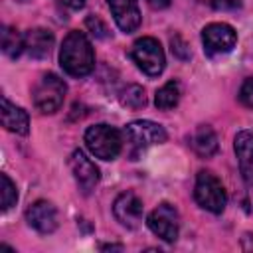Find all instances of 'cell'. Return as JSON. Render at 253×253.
Listing matches in <instances>:
<instances>
[{
  "instance_id": "obj_1",
  "label": "cell",
  "mask_w": 253,
  "mask_h": 253,
  "mask_svg": "<svg viewBox=\"0 0 253 253\" xmlns=\"http://www.w3.org/2000/svg\"><path fill=\"white\" fill-rule=\"evenodd\" d=\"M59 65L71 77H85L95 67V51L83 32H69L59 49Z\"/></svg>"
},
{
  "instance_id": "obj_2",
  "label": "cell",
  "mask_w": 253,
  "mask_h": 253,
  "mask_svg": "<svg viewBox=\"0 0 253 253\" xmlns=\"http://www.w3.org/2000/svg\"><path fill=\"white\" fill-rule=\"evenodd\" d=\"M85 144L95 158L115 160L123 150V136L111 125H93L85 130Z\"/></svg>"
},
{
  "instance_id": "obj_3",
  "label": "cell",
  "mask_w": 253,
  "mask_h": 253,
  "mask_svg": "<svg viewBox=\"0 0 253 253\" xmlns=\"http://www.w3.org/2000/svg\"><path fill=\"white\" fill-rule=\"evenodd\" d=\"M65 93H67L65 81L61 77H57L55 73H45V75H42V79L36 83V87L32 91L34 107L43 115H53L63 105Z\"/></svg>"
},
{
  "instance_id": "obj_4",
  "label": "cell",
  "mask_w": 253,
  "mask_h": 253,
  "mask_svg": "<svg viewBox=\"0 0 253 253\" xmlns=\"http://www.w3.org/2000/svg\"><path fill=\"white\" fill-rule=\"evenodd\" d=\"M194 198L200 208L211 211V213H221L227 204V194L219 178L208 170L198 172L196 176V186H194Z\"/></svg>"
},
{
  "instance_id": "obj_5",
  "label": "cell",
  "mask_w": 253,
  "mask_h": 253,
  "mask_svg": "<svg viewBox=\"0 0 253 253\" xmlns=\"http://www.w3.org/2000/svg\"><path fill=\"white\" fill-rule=\"evenodd\" d=\"M128 55L136 63V67L140 71H144L146 75H150V77H156V75H160L164 71V65H166L164 49H162L160 42L150 38V36L138 38L132 43Z\"/></svg>"
},
{
  "instance_id": "obj_6",
  "label": "cell",
  "mask_w": 253,
  "mask_h": 253,
  "mask_svg": "<svg viewBox=\"0 0 253 253\" xmlns=\"http://www.w3.org/2000/svg\"><path fill=\"white\" fill-rule=\"evenodd\" d=\"M125 136H126V142L134 150H144L148 146L162 144L168 138L164 126L154 123V121H132V123H128L125 126Z\"/></svg>"
},
{
  "instance_id": "obj_7",
  "label": "cell",
  "mask_w": 253,
  "mask_h": 253,
  "mask_svg": "<svg viewBox=\"0 0 253 253\" xmlns=\"http://www.w3.org/2000/svg\"><path fill=\"white\" fill-rule=\"evenodd\" d=\"M146 223L150 227V231L154 235H158L160 239L172 243L178 239V231H180V215H178V210L172 206V204H160L158 208H154L148 217H146Z\"/></svg>"
},
{
  "instance_id": "obj_8",
  "label": "cell",
  "mask_w": 253,
  "mask_h": 253,
  "mask_svg": "<svg viewBox=\"0 0 253 253\" xmlns=\"http://www.w3.org/2000/svg\"><path fill=\"white\" fill-rule=\"evenodd\" d=\"M202 42L208 55L229 53L237 43V32L229 24L213 22L202 30Z\"/></svg>"
},
{
  "instance_id": "obj_9",
  "label": "cell",
  "mask_w": 253,
  "mask_h": 253,
  "mask_svg": "<svg viewBox=\"0 0 253 253\" xmlns=\"http://www.w3.org/2000/svg\"><path fill=\"white\" fill-rule=\"evenodd\" d=\"M67 164H69V170H71L79 190L83 194H91L95 190V186L99 184V178H101L95 162L91 158H87L83 150H73Z\"/></svg>"
},
{
  "instance_id": "obj_10",
  "label": "cell",
  "mask_w": 253,
  "mask_h": 253,
  "mask_svg": "<svg viewBox=\"0 0 253 253\" xmlns=\"http://www.w3.org/2000/svg\"><path fill=\"white\" fill-rule=\"evenodd\" d=\"M142 200L134 194V192H123L117 196V200L113 202V215L115 219L128 227L134 229L140 221H142Z\"/></svg>"
},
{
  "instance_id": "obj_11",
  "label": "cell",
  "mask_w": 253,
  "mask_h": 253,
  "mask_svg": "<svg viewBox=\"0 0 253 253\" xmlns=\"http://www.w3.org/2000/svg\"><path fill=\"white\" fill-rule=\"evenodd\" d=\"M26 221L40 233H53L57 229V210L47 200H36L26 210Z\"/></svg>"
},
{
  "instance_id": "obj_12",
  "label": "cell",
  "mask_w": 253,
  "mask_h": 253,
  "mask_svg": "<svg viewBox=\"0 0 253 253\" xmlns=\"http://www.w3.org/2000/svg\"><path fill=\"white\" fill-rule=\"evenodd\" d=\"M109 10L115 18V24L119 26L121 32L132 34L140 26V8L138 0H107Z\"/></svg>"
},
{
  "instance_id": "obj_13",
  "label": "cell",
  "mask_w": 253,
  "mask_h": 253,
  "mask_svg": "<svg viewBox=\"0 0 253 253\" xmlns=\"http://www.w3.org/2000/svg\"><path fill=\"white\" fill-rule=\"evenodd\" d=\"M233 148L239 164V172L247 186H253V132L239 130L233 138Z\"/></svg>"
},
{
  "instance_id": "obj_14",
  "label": "cell",
  "mask_w": 253,
  "mask_h": 253,
  "mask_svg": "<svg viewBox=\"0 0 253 253\" xmlns=\"http://www.w3.org/2000/svg\"><path fill=\"white\" fill-rule=\"evenodd\" d=\"M53 47V34L45 28L28 30L24 36V51L34 59H45Z\"/></svg>"
},
{
  "instance_id": "obj_15",
  "label": "cell",
  "mask_w": 253,
  "mask_h": 253,
  "mask_svg": "<svg viewBox=\"0 0 253 253\" xmlns=\"http://www.w3.org/2000/svg\"><path fill=\"white\" fill-rule=\"evenodd\" d=\"M2 126L16 134H28L30 132V117L28 113L14 105L8 97H2Z\"/></svg>"
},
{
  "instance_id": "obj_16",
  "label": "cell",
  "mask_w": 253,
  "mask_h": 253,
  "mask_svg": "<svg viewBox=\"0 0 253 253\" xmlns=\"http://www.w3.org/2000/svg\"><path fill=\"white\" fill-rule=\"evenodd\" d=\"M217 134L213 132V128L208 125H200L192 136V148L196 150V154L202 158H210L217 152Z\"/></svg>"
},
{
  "instance_id": "obj_17",
  "label": "cell",
  "mask_w": 253,
  "mask_h": 253,
  "mask_svg": "<svg viewBox=\"0 0 253 253\" xmlns=\"http://www.w3.org/2000/svg\"><path fill=\"white\" fill-rule=\"evenodd\" d=\"M180 95H182V87L178 81H168L164 83L158 91H156V97H154V105L160 109V111H170L174 109L178 103H180Z\"/></svg>"
},
{
  "instance_id": "obj_18",
  "label": "cell",
  "mask_w": 253,
  "mask_h": 253,
  "mask_svg": "<svg viewBox=\"0 0 253 253\" xmlns=\"http://www.w3.org/2000/svg\"><path fill=\"white\" fill-rule=\"evenodd\" d=\"M2 51L12 59H16L24 51V36L12 26L2 28Z\"/></svg>"
},
{
  "instance_id": "obj_19",
  "label": "cell",
  "mask_w": 253,
  "mask_h": 253,
  "mask_svg": "<svg viewBox=\"0 0 253 253\" xmlns=\"http://www.w3.org/2000/svg\"><path fill=\"white\" fill-rule=\"evenodd\" d=\"M121 103L128 109H140L146 105V95L140 85H126L121 93Z\"/></svg>"
},
{
  "instance_id": "obj_20",
  "label": "cell",
  "mask_w": 253,
  "mask_h": 253,
  "mask_svg": "<svg viewBox=\"0 0 253 253\" xmlns=\"http://www.w3.org/2000/svg\"><path fill=\"white\" fill-rule=\"evenodd\" d=\"M0 178H2V210L6 211L18 202V190L8 174H2Z\"/></svg>"
},
{
  "instance_id": "obj_21",
  "label": "cell",
  "mask_w": 253,
  "mask_h": 253,
  "mask_svg": "<svg viewBox=\"0 0 253 253\" xmlns=\"http://www.w3.org/2000/svg\"><path fill=\"white\" fill-rule=\"evenodd\" d=\"M85 26H87V30L95 36V38H101V40H105V38H109V30H107V26L103 24V20L99 18V16H87V20H85Z\"/></svg>"
},
{
  "instance_id": "obj_22",
  "label": "cell",
  "mask_w": 253,
  "mask_h": 253,
  "mask_svg": "<svg viewBox=\"0 0 253 253\" xmlns=\"http://www.w3.org/2000/svg\"><path fill=\"white\" fill-rule=\"evenodd\" d=\"M239 101L247 109H253V77H247L239 89Z\"/></svg>"
},
{
  "instance_id": "obj_23",
  "label": "cell",
  "mask_w": 253,
  "mask_h": 253,
  "mask_svg": "<svg viewBox=\"0 0 253 253\" xmlns=\"http://www.w3.org/2000/svg\"><path fill=\"white\" fill-rule=\"evenodd\" d=\"M215 10H237L241 6V0H200Z\"/></svg>"
},
{
  "instance_id": "obj_24",
  "label": "cell",
  "mask_w": 253,
  "mask_h": 253,
  "mask_svg": "<svg viewBox=\"0 0 253 253\" xmlns=\"http://www.w3.org/2000/svg\"><path fill=\"white\" fill-rule=\"evenodd\" d=\"M172 53H176V55L182 57V59L190 57V49H186V43L180 40V36L172 38Z\"/></svg>"
},
{
  "instance_id": "obj_25",
  "label": "cell",
  "mask_w": 253,
  "mask_h": 253,
  "mask_svg": "<svg viewBox=\"0 0 253 253\" xmlns=\"http://www.w3.org/2000/svg\"><path fill=\"white\" fill-rule=\"evenodd\" d=\"M55 2H57V6H61V8H65V10L75 12V10H81V8L85 6V2H87V0H55Z\"/></svg>"
},
{
  "instance_id": "obj_26",
  "label": "cell",
  "mask_w": 253,
  "mask_h": 253,
  "mask_svg": "<svg viewBox=\"0 0 253 253\" xmlns=\"http://www.w3.org/2000/svg\"><path fill=\"white\" fill-rule=\"evenodd\" d=\"M146 2H148V6L154 8V10H164V8L170 6L172 0H146Z\"/></svg>"
},
{
  "instance_id": "obj_27",
  "label": "cell",
  "mask_w": 253,
  "mask_h": 253,
  "mask_svg": "<svg viewBox=\"0 0 253 253\" xmlns=\"http://www.w3.org/2000/svg\"><path fill=\"white\" fill-rule=\"evenodd\" d=\"M18 2H26V0H18Z\"/></svg>"
}]
</instances>
